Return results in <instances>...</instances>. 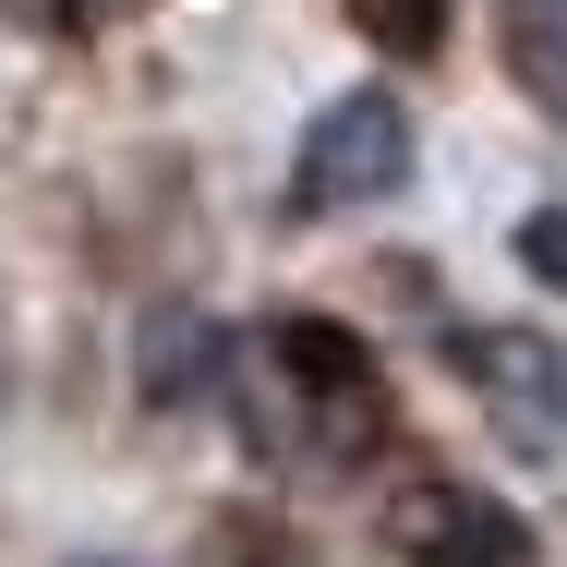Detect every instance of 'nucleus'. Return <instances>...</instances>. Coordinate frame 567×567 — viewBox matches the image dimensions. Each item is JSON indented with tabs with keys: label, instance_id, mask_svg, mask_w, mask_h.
I'll return each mask as SVG.
<instances>
[{
	"label": "nucleus",
	"instance_id": "423d86ee",
	"mask_svg": "<svg viewBox=\"0 0 567 567\" xmlns=\"http://www.w3.org/2000/svg\"><path fill=\"white\" fill-rule=\"evenodd\" d=\"M278 362H290V374H302V386H327V399H362V350L339 339V327H278Z\"/></svg>",
	"mask_w": 567,
	"mask_h": 567
},
{
	"label": "nucleus",
	"instance_id": "f257e3e1",
	"mask_svg": "<svg viewBox=\"0 0 567 567\" xmlns=\"http://www.w3.org/2000/svg\"><path fill=\"white\" fill-rule=\"evenodd\" d=\"M411 182V110L386 97V85H350L339 110L302 133V169H290V194L315 206V218H350V206H386Z\"/></svg>",
	"mask_w": 567,
	"mask_h": 567
},
{
	"label": "nucleus",
	"instance_id": "39448f33",
	"mask_svg": "<svg viewBox=\"0 0 567 567\" xmlns=\"http://www.w3.org/2000/svg\"><path fill=\"white\" fill-rule=\"evenodd\" d=\"M350 24H362L374 49H399V61L447 49V0H350Z\"/></svg>",
	"mask_w": 567,
	"mask_h": 567
},
{
	"label": "nucleus",
	"instance_id": "6e6552de",
	"mask_svg": "<svg viewBox=\"0 0 567 567\" xmlns=\"http://www.w3.org/2000/svg\"><path fill=\"white\" fill-rule=\"evenodd\" d=\"M97 567H121V556H97Z\"/></svg>",
	"mask_w": 567,
	"mask_h": 567
},
{
	"label": "nucleus",
	"instance_id": "7ed1b4c3",
	"mask_svg": "<svg viewBox=\"0 0 567 567\" xmlns=\"http://www.w3.org/2000/svg\"><path fill=\"white\" fill-rule=\"evenodd\" d=\"M411 556L423 567H519V519L483 495H423L411 507Z\"/></svg>",
	"mask_w": 567,
	"mask_h": 567
},
{
	"label": "nucleus",
	"instance_id": "f03ea898",
	"mask_svg": "<svg viewBox=\"0 0 567 567\" xmlns=\"http://www.w3.org/2000/svg\"><path fill=\"white\" fill-rule=\"evenodd\" d=\"M447 362L471 374V399L519 435V458H556V447H567V350H556V339H519V327H458Z\"/></svg>",
	"mask_w": 567,
	"mask_h": 567
},
{
	"label": "nucleus",
	"instance_id": "0eeeda50",
	"mask_svg": "<svg viewBox=\"0 0 567 567\" xmlns=\"http://www.w3.org/2000/svg\"><path fill=\"white\" fill-rule=\"evenodd\" d=\"M519 266H532L544 290H567V206H544V218H519Z\"/></svg>",
	"mask_w": 567,
	"mask_h": 567
},
{
	"label": "nucleus",
	"instance_id": "20e7f679",
	"mask_svg": "<svg viewBox=\"0 0 567 567\" xmlns=\"http://www.w3.org/2000/svg\"><path fill=\"white\" fill-rule=\"evenodd\" d=\"M495 37H507V73L567 121V0H495Z\"/></svg>",
	"mask_w": 567,
	"mask_h": 567
}]
</instances>
